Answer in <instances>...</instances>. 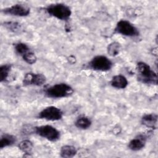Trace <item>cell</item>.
I'll list each match as a JSON object with an SVG mask.
<instances>
[{
	"mask_svg": "<svg viewBox=\"0 0 158 158\" xmlns=\"http://www.w3.org/2000/svg\"><path fill=\"white\" fill-rule=\"evenodd\" d=\"M91 125V120L85 116H81L78 118L75 122V125L77 128L82 129V130H86L90 127Z\"/></svg>",
	"mask_w": 158,
	"mask_h": 158,
	"instance_id": "cell-15",
	"label": "cell"
},
{
	"mask_svg": "<svg viewBox=\"0 0 158 158\" xmlns=\"http://www.w3.org/2000/svg\"><path fill=\"white\" fill-rule=\"evenodd\" d=\"M2 12L5 14L16 17H26L29 15L30 9L27 5L22 4H15L2 9Z\"/></svg>",
	"mask_w": 158,
	"mask_h": 158,
	"instance_id": "cell-8",
	"label": "cell"
},
{
	"mask_svg": "<svg viewBox=\"0 0 158 158\" xmlns=\"http://www.w3.org/2000/svg\"><path fill=\"white\" fill-rule=\"evenodd\" d=\"M15 52L20 56H23L30 51V48L23 43H17L14 46Z\"/></svg>",
	"mask_w": 158,
	"mask_h": 158,
	"instance_id": "cell-19",
	"label": "cell"
},
{
	"mask_svg": "<svg viewBox=\"0 0 158 158\" xmlns=\"http://www.w3.org/2000/svg\"><path fill=\"white\" fill-rule=\"evenodd\" d=\"M136 69L138 78L140 81L146 84L157 85V75L148 64L144 62H139L136 64Z\"/></svg>",
	"mask_w": 158,
	"mask_h": 158,
	"instance_id": "cell-1",
	"label": "cell"
},
{
	"mask_svg": "<svg viewBox=\"0 0 158 158\" xmlns=\"http://www.w3.org/2000/svg\"><path fill=\"white\" fill-rule=\"evenodd\" d=\"M34 131L37 135L52 142L59 140L60 136L59 131L49 125L36 127L34 128Z\"/></svg>",
	"mask_w": 158,
	"mask_h": 158,
	"instance_id": "cell-4",
	"label": "cell"
},
{
	"mask_svg": "<svg viewBox=\"0 0 158 158\" xmlns=\"http://www.w3.org/2000/svg\"><path fill=\"white\" fill-rule=\"evenodd\" d=\"M44 93L47 97L50 98H63L71 96L73 93V89L70 85L61 83L48 88Z\"/></svg>",
	"mask_w": 158,
	"mask_h": 158,
	"instance_id": "cell-2",
	"label": "cell"
},
{
	"mask_svg": "<svg viewBox=\"0 0 158 158\" xmlns=\"http://www.w3.org/2000/svg\"><path fill=\"white\" fill-rule=\"evenodd\" d=\"M46 11L49 15L61 20H69L72 14L70 7L62 3L49 4L46 7Z\"/></svg>",
	"mask_w": 158,
	"mask_h": 158,
	"instance_id": "cell-3",
	"label": "cell"
},
{
	"mask_svg": "<svg viewBox=\"0 0 158 158\" xmlns=\"http://www.w3.org/2000/svg\"><path fill=\"white\" fill-rule=\"evenodd\" d=\"M63 112L62 110L55 106H48L41 110L38 115L40 119L48 121H57L62 119Z\"/></svg>",
	"mask_w": 158,
	"mask_h": 158,
	"instance_id": "cell-7",
	"label": "cell"
},
{
	"mask_svg": "<svg viewBox=\"0 0 158 158\" xmlns=\"http://www.w3.org/2000/svg\"><path fill=\"white\" fill-rule=\"evenodd\" d=\"M23 60L28 64H33L36 62L37 57L34 52L30 51L29 52H27L25 54L22 56Z\"/></svg>",
	"mask_w": 158,
	"mask_h": 158,
	"instance_id": "cell-21",
	"label": "cell"
},
{
	"mask_svg": "<svg viewBox=\"0 0 158 158\" xmlns=\"http://www.w3.org/2000/svg\"><path fill=\"white\" fill-rule=\"evenodd\" d=\"M4 27L9 30L13 32L20 31L22 29V27L20 23L15 22H4Z\"/></svg>",
	"mask_w": 158,
	"mask_h": 158,
	"instance_id": "cell-20",
	"label": "cell"
},
{
	"mask_svg": "<svg viewBox=\"0 0 158 158\" xmlns=\"http://www.w3.org/2000/svg\"><path fill=\"white\" fill-rule=\"evenodd\" d=\"M77 153V150L75 147L70 145L63 146L60 151V156L65 158L73 157Z\"/></svg>",
	"mask_w": 158,
	"mask_h": 158,
	"instance_id": "cell-13",
	"label": "cell"
},
{
	"mask_svg": "<svg viewBox=\"0 0 158 158\" xmlns=\"http://www.w3.org/2000/svg\"><path fill=\"white\" fill-rule=\"evenodd\" d=\"M18 148L25 154H30L33 149V144L31 141L25 139L18 144Z\"/></svg>",
	"mask_w": 158,
	"mask_h": 158,
	"instance_id": "cell-16",
	"label": "cell"
},
{
	"mask_svg": "<svg viewBox=\"0 0 158 158\" xmlns=\"http://www.w3.org/2000/svg\"><path fill=\"white\" fill-rule=\"evenodd\" d=\"M46 77L41 73H27L23 79V84L25 86L33 85L41 86L46 82Z\"/></svg>",
	"mask_w": 158,
	"mask_h": 158,
	"instance_id": "cell-9",
	"label": "cell"
},
{
	"mask_svg": "<svg viewBox=\"0 0 158 158\" xmlns=\"http://www.w3.org/2000/svg\"><path fill=\"white\" fill-rule=\"evenodd\" d=\"M121 49V46L120 43L117 42H112L110 43L107 48V53L110 56H117L120 51Z\"/></svg>",
	"mask_w": 158,
	"mask_h": 158,
	"instance_id": "cell-17",
	"label": "cell"
},
{
	"mask_svg": "<svg viewBox=\"0 0 158 158\" xmlns=\"http://www.w3.org/2000/svg\"><path fill=\"white\" fill-rule=\"evenodd\" d=\"M128 82L125 77L122 75L114 76L110 80V85L117 89H124L128 86Z\"/></svg>",
	"mask_w": 158,
	"mask_h": 158,
	"instance_id": "cell-11",
	"label": "cell"
},
{
	"mask_svg": "<svg viewBox=\"0 0 158 158\" xmlns=\"http://www.w3.org/2000/svg\"><path fill=\"white\" fill-rule=\"evenodd\" d=\"M146 139L147 138L144 135H138L129 142L128 148L133 151H139L144 147Z\"/></svg>",
	"mask_w": 158,
	"mask_h": 158,
	"instance_id": "cell-10",
	"label": "cell"
},
{
	"mask_svg": "<svg viewBox=\"0 0 158 158\" xmlns=\"http://www.w3.org/2000/svg\"><path fill=\"white\" fill-rule=\"evenodd\" d=\"M10 69L11 65L10 64H4L0 67V78L1 82L6 81L7 80Z\"/></svg>",
	"mask_w": 158,
	"mask_h": 158,
	"instance_id": "cell-18",
	"label": "cell"
},
{
	"mask_svg": "<svg viewBox=\"0 0 158 158\" xmlns=\"http://www.w3.org/2000/svg\"><path fill=\"white\" fill-rule=\"evenodd\" d=\"M114 32L128 37H136L139 35L138 28L131 23L125 20H120L117 23Z\"/></svg>",
	"mask_w": 158,
	"mask_h": 158,
	"instance_id": "cell-6",
	"label": "cell"
},
{
	"mask_svg": "<svg viewBox=\"0 0 158 158\" xmlns=\"http://www.w3.org/2000/svg\"><path fill=\"white\" fill-rule=\"evenodd\" d=\"M157 115L156 114H148L144 115L141 118V123L148 128H155L157 124Z\"/></svg>",
	"mask_w": 158,
	"mask_h": 158,
	"instance_id": "cell-12",
	"label": "cell"
},
{
	"mask_svg": "<svg viewBox=\"0 0 158 158\" xmlns=\"http://www.w3.org/2000/svg\"><path fill=\"white\" fill-rule=\"evenodd\" d=\"M16 142V137L10 134H4L1 136L0 139V148L2 149L12 146Z\"/></svg>",
	"mask_w": 158,
	"mask_h": 158,
	"instance_id": "cell-14",
	"label": "cell"
},
{
	"mask_svg": "<svg viewBox=\"0 0 158 158\" xmlns=\"http://www.w3.org/2000/svg\"><path fill=\"white\" fill-rule=\"evenodd\" d=\"M113 66L112 62L106 56L98 55L94 57L88 63V67L93 70L107 72Z\"/></svg>",
	"mask_w": 158,
	"mask_h": 158,
	"instance_id": "cell-5",
	"label": "cell"
}]
</instances>
